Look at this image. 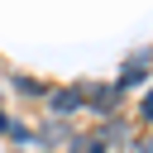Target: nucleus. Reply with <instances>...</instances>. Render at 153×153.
Returning a JSON list of instances; mask_svg holds the SVG:
<instances>
[{
    "instance_id": "obj_3",
    "label": "nucleus",
    "mask_w": 153,
    "mask_h": 153,
    "mask_svg": "<svg viewBox=\"0 0 153 153\" xmlns=\"http://www.w3.org/2000/svg\"><path fill=\"white\" fill-rule=\"evenodd\" d=\"M72 153H105V143H100V134H81V139H72Z\"/></svg>"
},
{
    "instance_id": "obj_6",
    "label": "nucleus",
    "mask_w": 153,
    "mask_h": 153,
    "mask_svg": "<svg viewBox=\"0 0 153 153\" xmlns=\"http://www.w3.org/2000/svg\"><path fill=\"white\" fill-rule=\"evenodd\" d=\"M139 115H143V120H153V91L143 96V110H139Z\"/></svg>"
},
{
    "instance_id": "obj_1",
    "label": "nucleus",
    "mask_w": 153,
    "mask_h": 153,
    "mask_svg": "<svg viewBox=\"0 0 153 153\" xmlns=\"http://www.w3.org/2000/svg\"><path fill=\"white\" fill-rule=\"evenodd\" d=\"M81 105H86V91H81V86H62V91H48V110H53L57 120L76 115Z\"/></svg>"
},
{
    "instance_id": "obj_4",
    "label": "nucleus",
    "mask_w": 153,
    "mask_h": 153,
    "mask_svg": "<svg viewBox=\"0 0 153 153\" xmlns=\"http://www.w3.org/2000/svg\"><path fill=\"white\" fill-rule=\"evenodd\" d=\"M14 91H19V96H43V86H38L33 76H14Z\"/></svg>"
},
{
    "instance_id": "obj_2",
    "label": "nucleus",
    "mask_w": 153,
    "mask_h": 153,
    "mask_svg": "<svg viewBox=\"0 0 153 153\" xmlns=\"http://www.w3.org/2000/svg\"><path fill=\"white\" fill-rule=\"evenodd\" d=\"M86 100H91V105H96V110L105 115V110H110V105L120 100V86H115V81H110V86H96V91H86Z\"/></svg>"
},
{
    "instance_id": "obj_5",
    "label": "nucleus",
    "mask_w": 153,
    "mask_h": 153,
    "mask_svg": "<svg viewBox=\"0 0 153 153\" xmlns=\"http://www.w3.org/2000/svg\"><path fill=\"white\" fill-rule=\"evenodd\" d=\"M134 153H153V134H143V139L134 143Z\"/></svg>"
},
{
    "instance_id": "obj_7",
    "label": "nucleus",
    "mask_w": 153,
    "mask_h": 153,
    "mask_svg": "<svg viewBox=\"0 0 153 153\" xmlns=\"http://www.w3.org/2000/svg\"><path fill=\"white\" fill-rule=\"evenodd\" d=\"M5 129H10V120H5V110H0V134H5Z\"/></svg>"
}]
</instances>
